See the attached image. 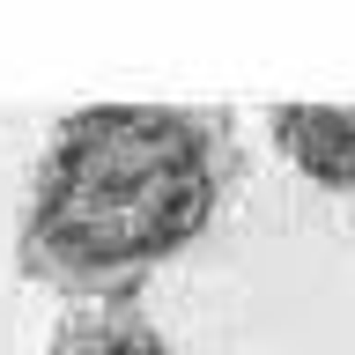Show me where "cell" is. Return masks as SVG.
Returning a JSON list of instances; mask_svg holds the SVG:
<instances>
[{"mask_svg":"<svg viewBox=\"0 0 355 355\" xmlns=\"http://www.w3.org/2000/svg\"><path fill=\"white\" fill-rule=\"evenodd\" d=\"M244 178L215 104H89L44 141L15 222V274L52 296L133 304L163 259L215 230Z\"/></svg>","mask_w":355,"mask_h":355,"instance_id":"obj_1","label":"cell"},{"mask_svg":"<svg viewBox=\"0 0 355 355\" xmlns=\"http://www.w3.org/2000/svg\"><path fill=\"white\" fill-rule=\"evenodd\" d=\"M266 133L288 171L326 193H355V104H274Z\"/></svg>","mask_w":355,"mask_h":355,"instance_id":"obj_2","label":"cell"},{"mask_svg":"<svg viewBox=\"0 0 355 355\" xmlns=\"http://www.w3.org/2000/svg\"><path fill=\"white\" fill-rule=\"evenodd\" d=\"M52 355H178L141 304H89L52 333Z\"/></svg>","mask_w":355,"mask_h":355,"instance_id":"obj_3","label":"cell"}]
</instances>
